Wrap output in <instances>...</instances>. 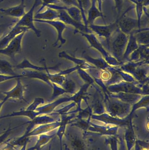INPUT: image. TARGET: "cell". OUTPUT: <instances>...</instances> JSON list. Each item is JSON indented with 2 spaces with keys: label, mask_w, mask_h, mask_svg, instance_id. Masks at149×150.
I'll return each instance as SVG.
<instances>
[{
  "label": "cell",
  "mask_w": 149,
  "mask_h": 150,
  "mask_svg": "<svg viewBox=\"0 0 149 150\" xmlns=\"http://www.w3.org/2000/svg\"><path fill=\"white\" fill-rule=\"evenodd\" d=\"M52 88L53 89V93H52L51 97L50 98L49 101H52L60 95H63L64 93H67L66 91H65L63 88L60 87L59 86L57 85L54 83H52Z\"/></svg>",
  "instance_id": "obj_39"
},
{
  "label": "cell",
  "mask_w": 149,
  "mask_h": 150,
  "mask_svg": "<svg viewBox=\"0 0 149 150\" xmlns=\"http://www.w3.org/2000/svg\"><path fill=\"white\" fill-rule=\"evenodd\" d=\"M18 127H14L13 128H11L10 126L9 128L1 136H0V144L2 143L4 140H6V138L10 134V131L12 129H15L16 128Z\"/></svg>",
  "instance_id": "obj_49"
},
{
  "label": "cell",
  "mask_w": 149,
  "mask_h": 150,
  "mask_svg": "<svg viewBox=\"0 0 149 150\" xmlns=\"http://www.w3.org/2000/svg\"><path fill=\"white\" fill-rule=\"evenodd\" d=\"M3 105H2L1 103V102H0V111L1 110V109L2 107H3Z\"/></svg>",
  "instance_id": "obj_55"
},
{
  "label": "cell",
  "mask_w": 149,
  "mask_h": 150,
  "mask_svg": "<svg viewBox=\"0 0 149 150\" xmlns=\"http://www.w3.org/2000/svg\"><path fill=\"white\" fill-rule=\"evenodd\" d=\"M108 95L112 98L118 99L123 102L129 103L131 105L135 104L142 98V95L141 94L127 93L120 92L115 93H109Z\"/></svg>",
  "instance_id": "obj_23"
},
{
  "label": "cell",
  "mask_w": 149,
  "mask_h": 150,
  "mask_svg": "<svg viewBox=\"0 0 149 150\" xmlns=\"http://www.w3.org/2000/svg\"><path fill=\"white\" fill-rule=\"evenodd\" d=\"M56 134L49 135L45 134L39 135V138L37 141L36 144L33 147L28 149L27 150H40L43 148V146L47 144L51 139H52Z\"/></svg>",
  "instance_id": "obj_34"
},
{
  "label": "cell",
  "mask_w": 149,
  "mask_h": 150,
  "mask_svg": "<svg viewBox=\"0 0 149 150\" xmlns=\"http://www.w3.org/2000/svg\"><path fill=\"white\" fill-rule=\"evenodd\" d=\"M4 98H5V95L3 94V92L0 91V102L3 100Z\"/></svg>",
  "instance_id": "obj_53"
},
{
  "label": "cell",
  "mask_w": 149,
  "mask_h": 150,
  "mask_svg": "<svg viewBox=\"0 0 149 150\" xmlns=\"http://www.w3.org/2000/svg\"><path fill=\"white\" fill-rule=\"evenodd\" d=\"M98 4V8L101 12H102V0H97Z\"/></svg>",
  "instance_id": "obj_52"
},
{
  "label": "cell",
  "mask_w": 149,
  "mask_h": 150,
  "mask_svg": "<svg viewBox=\"0 0 149 150\" xmlns=\"http://www.w3.org/2000/svg\"><path fill=\"white\" fill-rule=\"evenodd\" d=\"M59 1L65 4L66 6H76L79 8L77 0H59ZM80 9V8H79Z\"/></svg>",
  "instance_id": "obj_48"
},
{
  "label": "cell",
  "mask_w": 149,
  "mask_h": 150,
  "mask_svg": "<svg viewBox=\"0 0 149 150\" xmlns=\"http://www.w3.org/2000/svg\"><path fill=\"white\" fill-rule=\"evenodd\" d=\"M75 105H76V103L74 102H73V103H71L70 105H68L64 107L63 108H61V109L56 111V112H57V113L56 114L61 115L66 114L67 113V112H68L71 108L75 106Z\"/></svg>",
  "instance_id": "obj_46"
},
{
  "label": "cell",
  "mask_w": 149,
  "mask_h": 150,
  "mask_svg": "<svg viewBox=\"0 0 149 150\" xmlns=\"http://www.w3.org/2000/svg\"><path fill=\"white\" fill-rule=\"evenodd\" d=\"M55 121H55L54 119L49 116L48 115H38L33 120H31L30 121L28 122L23 124L22 125L25 124H29V126L27 127L24 135H26L28 133H29L36 126L52 123V122H53Z\"/></svg>",
  "instance_id": "obj_20"
},
{
  "label": "cell",
  "mask_w": 149,
  "mask_h": 150,
  "mask_svg": "<svg viewBox=\"0 0 149 150\" xmlns=\"http://www.w3.org/2000/svg\"><path fill=\"white\" fill-rule=\"evenodd\" d=\"M13 24V23H11L0 25V39L8 32L7 31L11 29L10 27H12Z\"/></svg>",
  "instance_id": "obj_45"
},
{
  "label": "cell",
  "mask_w": 149,
  "mask_h": 150,
  "mask_svg": "<svg viewBox=\"0 0 149 150\" xmlns=\"http://www.w3.org/2000/svg\"><path fill=\"white\" fill-rule=\"evenodd\" d=\"M77 1L79 4L80 9L81 11L83 23L86 26L88 27L87 24V17H86L85 11H87L89 9L91 5V1L90 0H77Z\"/></svg>",
  "instance_id": "obj_36"
},
{
  "label": "cell",
  "mask_w": 149,
  "mask_h": 150,
  "mask_svg": "<svg viewBox=\"0 0 149 150\" xmlns=\"http://www.w3.org/2000/svg\"><path fill=\"white\" fill-rule=\"evenodd\" d=\"M29 30L27 27L14 25L0 39V49L5 48L17 35L23 32H27Z\"/></svg>",
  "instance_id": "obj_15"
},
{
  "label": "cell",
  "mask_w": 149,
  "mask_h": 150,
  "mask_svg": "<svg viewBox=\"0 0 149 150\" xmlns=\"http://www.w3.org/2000/svg\"><path fill=\"white\" fill-rule=\"evenodd\" d=\"M58 12V20L63 22L66 25L68 24L72 25L76 30L85 33H91L92 32L84 24L79 23L76 22L73 18H72L68 13L63 9H59L57 10Z\"/></svg>",
  "instance_id": "obj_12"
},
{
  "label": "cell",
  "mask_w": 149,
  "mask_h": 150,
  "mask_svg": "<svg viewBox=\"0 0 149 150\" xmlns=\"http://www.w3.org/2000/svg\"><path fill=\"white\" fill-rule=\"evenodd\" d=\"M134 36L139 45H147L149 44V29L141 28L133 32Z\"/></svg>",
  "instance_id": "obj_27"
},
{
  "label": "cell",
  "mask_w": 149,
  "mask_h": 150,
  "mask_svg": "<svg viewBox=\"0 0 149 150\" xmlns=\"http://www.w3.org/2000/svg\"><path fill=\"white\" fill-rule=\"evenodd\" d=\"M119 140H120V150H126V148H125L124 139L122 138V137H119Z\"/></svg>",
  "instance_id": "obj_51"
},
{
  "label": "cell",
  "mask_w": 149,
  "mask_h": 150,
  "mask_svg": "<svg viewBox=\"0 0 149 150\" xmlns=\"http://www.w3.org/2000/svg\"><path fill=\"white\" fill-rule=\"evenodd\" d=\"M45 101L43 98H35V99L33 100V102L31 103L30 105H29L26 108V109L29 111H36V109L39 106L43 104Z\"/></svg>",
  "instance_id": "obj_40"
},
{
  "label": "cell",
  "mask_w": 149,
  "mask_h": 150,
  "mask_svg": "<svg viewBox=\"0 0 149 150\" xmlns=\"http://www.w3.org/2000/svg\"><path fill=\"white\" fill-rule=\"evenodd\" d=\"M26 32H23L16 37L5 48L0 49V54L7 55L14 59L16 54L22 52V42Z\"/></svg>",
  "instance_id": "obj_9"
},
{
  "label": "cell",
  "mask_w": 149,
  "mask_h": 150,
  "mask_svg": "<svg viewBox=\"0 0 149 150\" xmlns=\"http://www.w3.org/2000/svg\"><path fill=\"white\" fill-rule=\"evenodd\" d=\"M129 62H143L149 64V45H139L138 49L131 54Z\"/></svg>",
  "instance_id": "obj_19"
},
{
  "label": "cell",
  "mask_w": 149,
  "mask_h": 150,
  "mask_svg": "<svg viewBox=\"0 0 149 150\" xmlns=\"http://www.w3.org/2000/svg\"><path fill=\"white\" fill-rule=\"evenodd\" d=\"M41 1H42V4H41L42 5L39 8V9L37 11L36 13L42 12L44 8L48 5H50V4L57 5V4H59V3L60 2L59 0H41Z\"/></svg>",
  "instance_id": "obj_43"
},
{
  "label": "cell",
  "mask_w": 149,
  "mask_h": 150,
  "mask_svg": "<svg viewBox=\"0 0 149 150\" xmlns=\"http://www.w3.org/2000/svg\"><path fill=\"white\" fill-rule=\"evenodd\" d=\"M23 77V76L21 74H17L15 75V76H10V75L3 74H0V83L8 81V80H11V79L21 78Z\"/></svg>",
  "instance_id": "obj_44"
},
{
  "label": "cell",
  "mask_w": 149,
  "mask_h": 150,
  "mask_svg": "<svg viewBox=\"0 0 149 150\" xmlns=\"http://www.w3.org/2000/svg\"><path fill=\"white\" fill-rule=\"evenodd\" d=\"M139 45L136 42V39L134 36L133 33H130L128 41L127 44V47L122 59V63H125V61H129V56L131 54L138 49Z\"/></svg>",
  "instance_id": "obj_26"
},
{
  "label": "cell",
  "mask_w": 149,
  "mask_h": 150,
  "mask_svg": "<svg viewBox=\"0 0 149 150\" xmlns=\"http://www.w3.org/2000/svg\"><path fill=\"white\" fill-rule=\"evenodd\" d=\"M60 121H56L52 123L39 125L37 127L33 129L29 133L26 135H23L19 137L21 140H25L26 138L31 136L40 135L41 134H46L52 130H54L59 127L60 125Z\"/></svg>",
  "instance_id": "obj_14"
},
{
  "label": "cell",
  "mask_w": 149,
  "mask_h": 150,
  "mask_svg": "<svg viewBox=\"0 0 149 150\" xmlns=\"http://www.w3.org/2000/svg\"><path fill=\"white\" fill-rule=\"evenodd\" d=\"M60 150H62V147H61V148H60Z\"/></svg>",
  "instance_id": "obj_57"
},
{
  "label": "cell",
  "mask_w": 149,
  "mask_h": 150,
  "mask_svg": "<svg viewBox=\"0 0 149 150\" xmlns=\"http://www.w3.org/2000/svg\"><path fill=\"white\" fill-rule=\"evenodd\" d=\"M27 143L28 142H26L23 145H22V147L21 148V149L20 150H26V147H27Z\"/></svg>",
  "instance_id": "obj_54"
},
{
  "label": "cell",
  "mask_w": 149,
  "mask_h": 150,
  "mask_svg": "<svg viewBox=\"0 0 149 150\" xmlns=\"http://www.w3.org/2000/svg\"><path fill=\"white\" fill-rule=\"evenodd\" d=\"M118 136H107V138L106 139V144L110 145L112 150H118Z\"/></svg>",
  "instance_id": "obj_41"
},
{
  "label": "cell",
  "mask_w": 149,
  "mask_h": 150,
  "mask_svg": "<svg viewBox=\"0 0 149 150\" xmlns=\"http://www.w3.org/2000/svg\"><path fill=\"white\" fill-rule=\"evenodd\" d=\"M66 143L64 144L66 150H87L85 135L84 132L78 129L68 128L65 132Z\"/></svg>",
  "instance_id": "obj_2"
},
{
  "label": "cell",
  "mask_w": 149,
  "mask_h": 150,
  "mask_svg": "<svg viewBox=\"0 0 149 150\" xmlns=\"http://www.w3.org/2000/svg\"><path fill=\"white\" fill-rule=\"evenodd\" d=\"M120 18V17H119L115 22L108 25H96L93 24L88 25V27L92 32L95 33L99 37L105 38L106 41L107 46L108 47L111 36L118 28V22Z\"/></svg>",
  "instance_id": "obj_7"
},
{
  "label": "cell",
  "mask_w": 149,
  "mask_h": 150,
  "mask_svg": "<svg viewBox=\"0 0 149 150\" xmlns=\"http://www.w3.org/2000/svg\"><path fill=\"white\" fill-rule=\"evenodd\" d=\"M59 56L60 58H65L66 59L72 61L75 64H77V66H79L81 67V69H96L95 67L91 66L89 64H87L85 60L80 59H77L72 57L67 54L65 52H62L59 54Z\"/></svg>",
  "instance_id": "obj_32"
},
{
  "label": "cell",
  "mask_w": 149,
  "mask_h": 150,
  "mask_svg": "<svg viewBox=\"0 0 149 150\" xmlns=\"http://www.w3.org/2000/svg\"><path fill=\"white\" fill-rule=\"evenodd\" d=\"M48 150H51V145H50L49 146V149Z\"/></svg>",
  "instance_id": "obj_56"
},
{
  "label": "cell",
  "mask_w": 149,
  "mask_h": 150,
  "mask_svg": "<svg viewBox=\"0 0 149 150\" xmlns=\"http://www.w3.org/2000/svg\"><path fill=\"white\" fill-rule=\"evenodd\" d=\"M78 70L79 74L81 76V78L86 83L89 84L90 85L93 84L94 80L92 78H91L89 75L87 74V73H86L81 69H79Z\"/></svg>",
  "instance_id": "obj_42"
},
{
  "label": "cell",
  "mask_w": 149,
  "mask_h": 150,
  "mask_svg": "<svg viewBox=\"0 0 149 150\" xmlns=\"http://www.w3.org/2000/svg\"><path fill=\"white\" fill-rule=\"evenodd\" d=\"M24 0H22L19 5L8 8H0V12L3 15L17 18H21L25 14Z\"/></svg>",
  "instance_id": "obj_21"
},
{
  "label": "cell",
  "mask_w": 149,
  "mask_h": 150,
  "mask_svg": "<svg viewBox=\"0 0 149 150\" xmlns=\"http://www.w3.org/2000/svg\"><path fill=\"white\" fill-rule=\"evenodd\" d=\"M40 62L43 65V67H38L31 63L27 59H24L21 63L14 67L17 69H30L31 70L38 71H45L46 69L49 70H57L60 64H57L54 67H47L45 59H43L40 60Z\"/></svg>",
  "instance_id": "obj_16"
},
{
  "label": "cell",
  "mask_w": 149,
  "mask_h": 150,
  "mask_svg": "<svg viewBox=\"0 0 149 150\" xmlns=\"http://www.w3.org/2000/svg\"><path fill=\"white\" fill-rule=\"evenodd\" d=\"M39 115V113L37 111H31L27 110L26 108H22L21 110L17 112H14L9 114L3 115L0 117L1 119L8 117H16V116H24L29 118L31 120H32L37 116Z\"/></svg>",
  "instance_id": "obj_30"
},
{
  "label": "cell",
  "mask_w": 149,
  "mask_h": 150,
  "mask_svg": "<svg viewBox=\"0 0 149 150\" xmlns=\"http://www.w3.org/2000/svg\"><path fill=\"white\" fill-rule=\"evenodd\" d=\"M133 8L134 7L130 6L120 16V20L118 22V28L121 31L128 36L134 31L141 28V24L139 23L137 18L126 16V13Z\"/></svg>",
  "instance_id": "obj_5"
},
{
  "label": "cell",
  "mask_w": 149,
  "mask_h": 150,
  "mask_svg": "<svg viewBox=\"0 0 149 150\" xmlns=\"http://www.w3.org/2000/svg\"><path fill=\"white\" fill-rule=\"evenodd\" d=\"M14 67L8 61L0 59V74L10 76L17 75L14 71Z\"/></svg>",
  "instance_id": "obj_35"
},
{
  "label": "cell",
  "mask_w": 149,
  "mask_h": 150,
  "mask_svg": "<svg viewBox=\"0 0 149 150\" xmlns=\"http://www.w3.org/2000/svg\"><path fill=\"white\" fill-rule=\"evenodd\" d=\"M104 102L108 114L113 117L124 119L130 114L131 105L123 102L115 98H109L108 94L105 95Z\"/></svg>",
  "instance_id": "obj_3"
},
{
  "label": "cell",
  "mask_w": 149,
  "mask_h": 150,
  "mask_svg": "<svg viewBox=\"0 0 149 150\" xmlns=\"http://www.w3.org/2000/svg\"><path fill=\"white\" fill-rule=\"evenodd\" d=\"M125 141L127 145V150H131L136 143V137L132 126V121L127 126L125 132Z\"/></svg>",
  "instance_id": "obj_29"
},
{
  "label": "cell",
  "mask_w": 149,
  "mask_h": 150,
  "mask_svg": "<svg viewBox=\"0 0 149 150\" xmlns=\"http://www.w3.org/2000/svg\"><path fill=\"white\" fill-rule=\"evenodd\" d=\"M91 5L87 11V24L88 25L94 24L96 18L101 17L104 20V16L102 12L99 9L97 6V0H91Z\"/></svg>",
  "instance_id": "obj_24"
},
{
  "label": "cell",
  "mask_w": 149,
  "mask_h": 150,
  "mask_svg": "<svg viewBox=\"0 0 149 150\" xmlns=\"http://www.w3.org/2000/svg\"><path fill=\"white\" fill-rule=\"evenodd\" d=\"M50 8L53 9L58 10L63 9L65 11L68 15L73 18L75 21L79 23L84 24L83 23V18L80 9L76 6H61L56 4H50L48 5L46 8Z\"/></svg>",
  "instance_id": "obj_18"
},
{
  "label": "cell",
  "mask_w": 149,
  "mask_h": 150,
  "mask_svg": "<svg viewBox=\"0 0 149 150\" xmlns=\"http://www.w3.org/2000/svg\"><path fill=\"white\" fill-rule=\"evenodd\" d=\"M128 35L117 28L111 36L108 45V51L119 62L122 63V59L128 41Z\"/></svg>",
  "instance_id": "obj_1"
},
{
  "label": "cell",
  "mask_w": 149,
  "mask_h": 150,
  "mask_svg": "<svg viewBox=\"0 0 149 150\" xmlns=\"http://www.w3.org/2000/svg\"><path fill=\"white\" fill-rule=\"evenodd\" d=\"M45 72L47 73L49 76V79L52 83H54L57 85L61 86L64 81L65 80L66 77L63 75H60L58 74H52L49 72V69H46Z\"/></svg>",
  "instance_id": "obj_37"
},
{
  "label": "cell",
  "mask_w": 149,
  "mask_h": 150,
  "mask_svg": "<svg viewBox=\"0 0 149 150\" xmlns=\"http://www.w3.org/2000/svg\"><path fill=\"white\" fill-rule=\"evenodd\" d=\"M58 18V12L57 11L47 7L46 10L43 12L36 13L34 16V19L45 21L57 20Z\"/></svg>",
  "instance_id": "obj_28"
},
{
  "label": "cell",
  "mask_w": 149,
  "mask_h": 150,
  "mask_svg": "<svg viewBox=\"0 0 149 150\" xmlns=\"http://www.w3.org/2000/svg\"><path fill=\"white\" fill-rule=\"evenodd\" d=\"M78 33L81 34L82 36L85 37L87 39V41L90 44L92 47H94L96 50L101 53L105 61L108 63V65H113V66H120L122 65L120 62H119L115 58L112 57L110 54L106 52L102 46L101 43L99 41L95 35L92 33H85L80 31L75 30L74 33Z\"/></svg>",
  "instance_id": "obj_4"
},
{
  "label": "cell",
  "mask_w": 149,
  "mask_h": 150,
  "mask_svg": "<svg viewBox=\"0 0 149 150\" xmlns=\"http://www.w3.org/2000/svg\"><path fill=\"white\" fill-rule=\"evenodd\" d=\"M61 86L65 91H66L67 93L73 94L76 91V84L71 79H66Z\"/></svg>",
  "instance_id": "obj_38"
},
{
  "label": "cell",
  "mask_w": 149,
  "mask_h": 150,
  "mask_svg": "<svg viewBox=\"0 0 149 150\" xmlns=\"http://www.w3.org/2000/svg\"><path fill=\"white\" fill-rule=\"evenodd\" d=\"M34 22L38 23H43L51 25L55 28L57 33V38L56 42L53 44V46L56 47L59 41L60 43V45L59 48H60L65 43L66 40L63 38L62 34L63 32L67 28L65 24L63 22L58 20H52V21H45V20H38V19H34Z\"/></svg>",
  "instance_id": "obj_13"
},
{
  "label": "cell",
  "mask_w": 149,
  "mask_h": 150,
  "mask_svg": "<svg viewBox=\"0 0 149 150\" xmlns=\"http://www.w3.org/2000/svg\"><path fill=\"white\" fill-rule=\"evenodd\" d=\"M40 4H42L41 0H35L30 9L27 13H25L16 23H15V25L27 27L29 30H33L37 37L39 38L41 36V32L40 30L37 29L34 25V11L35 8Z\"/></svg>",
  "instance_id": "obj_6"
},
{
  "label": "cell",
  "mask_w": 149,
  "mask_h": 150,
  "mask_svg": "<svg viewBox=\"0 0 149 150\" xmlns=\"http://www.w3.org/2000/svg\"><path fill=\"white\" fill-rule=\"evenodd\" d=\"M119 127L109 126H101L90 123L88 130L92 132V134L97 135H106L107 136H118L117 134Z\"/></svg>",
  "instance_id": "obj_17"
},
{
  "label": "cell",
  "mask_w": 149,
  "mask_h": 150,
  "mask_svg": "<svg viewBox=\"0 0 149 150\" xmlns=\"http://www.w3.org/2000/svg\"><path fill=\"white\" fill-rule=\"evenodd\" d=\"M91 118L102 122L106 124L115 125L116 127H127L132 121V116L129 115L124 119L113 117L108 114L103 113L99 115H92Z\"/></svg>",
  "instance_id": "obj_10"
},
{
  "label": "cell",
  "mask_w": 149,
  "mask_h": 150,
  "mask_svg": "<svg viewBox=\"0 0 149 150\" xmlns=\"http://www.w3.org/2000/svg\"><path fill=\"white\" fill-rule=\"evenodd\" d=\"M114 1L115 4V9L119 15H120L123 8L124 0H114Z\"/></svg>",
  "instance_id": "obj_47"
},
{
  "label": "cell",
  "mask_w": 149,
  "mask_h": 150,
  "mask_svg": "<svg viewBox=\"0 0 149 150\" xmlns=\"http://www.w3.org/2000/svg\"><path fill=\"white\" fill-rule=\"evenodd\" d=\"M21 75L24 77H27L29 78L36 79L43 81L50 87H52V83L49 79V76L46 72L35 71L32 70H25L22 71Z\"/></svg>",
  "instance_id": "obj_25"
},
{
  "label": "cell",
  "mask_w": 149,
  "mask_h": 150,
  "mask_svg": "<svg viewBox=\"0 0 149 150\" xmlns=\"http://www.w3.org/2000/svg\"><path fill=\"white\" fill-rule=\"evenodd\" d=\"M82 57L87 62H90L91 64L94 65L96 68L105 70L110 67L108 63L102 58L93 59L84 53L83 54Z\"/></svg>",
  "instance_id": "obj_31"
},
{
  "label": "cell",
  "mask_w": 149,
  "mask_h": 150,
  "mask_svg": "<svg viewBox=\"0 0 149 150\" xmlns=\"http://www.w3.org/2000/svg\"><path fill=\"white\" fill-rule=\"evenodd\" d=\"M96 92L93 95L92 102V113L98 115L104 113L105 108L103 105V100L104 97L101 92L99 90L96 89Z\"/></svg>",
  "instance_id": "obj_22"
},
{
  "label": "cell",
  "mask_w": 149,
  "mask_h": 150,
  "mask_svg": "<svg viewBox=\"0 0 149 150\" xmlns=\"http://www.w3.org/2000/svg\"><path fill=\"white\" fill-rule=\"evenodd\" d=\"M112 74L108 70H105L101 74V79L104 80H109L111 78Z\"/></svg>",
  "instance_id": "obj_50"
},
{
  "label": "cell",
  "mask_w": 149,
  "mask_h": 150,
  "mask_svg": "<svg viewBox=\"0 0 149 150\" xmlns=\"http://www.w3.org/2000/svg\"><path fill=\"white\" fill-rule=\"evenodd\" d=\"M20 79H16L17 80L16 84L12 89L8 91H2L5 95V98L1 102L2 105H4L7 100L10 99L24 100L28 103L27 100L24 99V95L25 91V86L23 84Z\"/></svg>",
  "instance_id": "obj_11"
},
{
  "label": "cell",
  "mask_w": 149,
  "mask_h": 150,
  "mask_svg": "<svg viewBox=\"0 0 149 150\" xmlns=\"http://www.w3.org/2000/svg\"><path fill=\"white\" fill-rule=\"evenodd\" d=\"M2 1H3V0H0V2Z\"/></svg>",
  "instance_id": "obj_58"
},
{
  "label": "cell",
  "mask_w": 149,
  "mask_h": 150,
  "mask_svg": "<svg viewBox=\"0 0 149 150\" xmlns=\"http://www.w3.org/2000/svg\"><path fill=\"white\" fill-rule=\"evenodd\" d=\"M136 82H121L118 84L111 85L108 86V92L111 93H118L120 92L136 93L143 95L142 89L137 85Z\"/></svg>",
  "instance_id": "obj_8"
},
{
  "label": "cell",
  "mask_w": 149,
  "mask_h": 150,
  "mask_svg": "<svg viewBox=\"0 0 149 150\" xmlns=\"http://www.w3.org/2000/svg\"><path fill=\"white\" fill-rule=\"evenodd\" d=\"M91 118H89L87 120L84 119H78L76 118L73 120L70 121L68 124H71V127H75L78 128L82 130L84 133H86L88 130V128L90 125V120Z\"/></svg>",
  "instance_id": "obj_33"
}]
</instances>
